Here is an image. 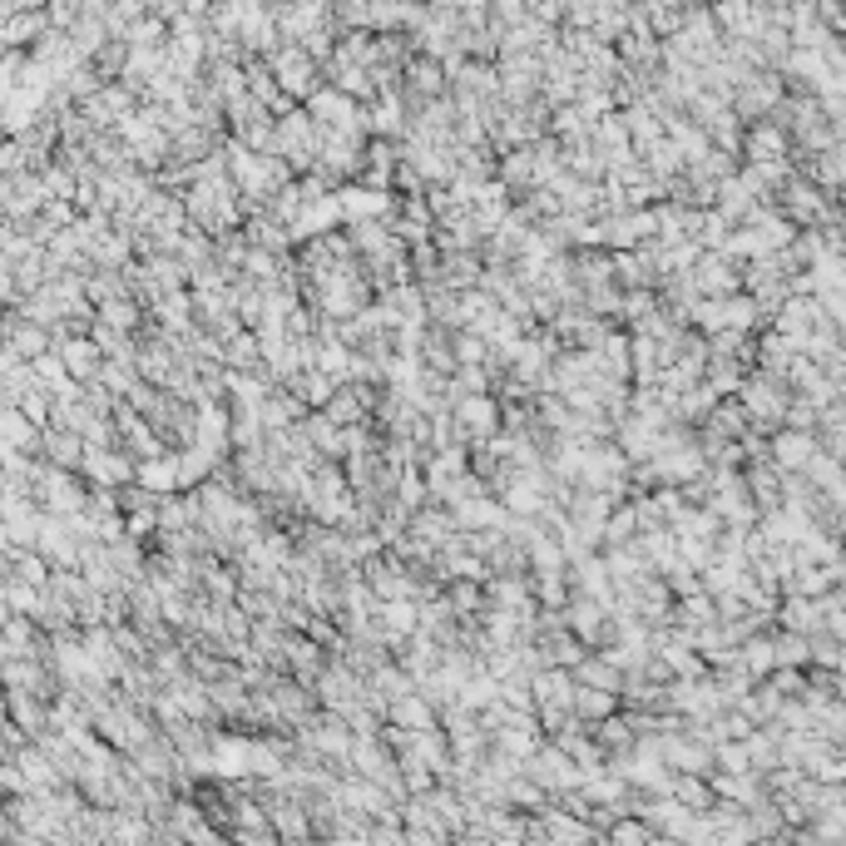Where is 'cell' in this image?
<instances>
[{
	"mask_svg": "<svg viewBox=\"0 0 846 846\" xmlns=\"http://www.w3.org/2000/svg\"><path fill=\"white\" fill-rule=\"evenodd\" d=\"M777 446H782V461H792V465L807 461V441H802V436H782Z\"/></svg>",
	"mask_w": 846,
	"mask_h": 846,
	"instance_id": "9",
	"label": "cell"
},
{
	"mask_svg": "<svg viewBox=\"0 0 846 846\" xmlns=\"http://www.w3.org/2000/svg\"><path fill=\"white\" fill-rule=\"evenodd\" d=\"M525 772L539 782V787L549 792V797H565V792H575V787H585V777L589 772L575 763V757L565 753V747L555 743V737H545V743L535 747V757L525 763Z\"/></svg>",
	"mask_w": 846,
	"mask_h": 846,
	"instance_id": "1",
	"label": "cell"
},
{
	"mask_svg": "<svg viewBox=\"0 0 846 846\" xmlns=\"http://www.w3.org/2000/svg\"><path fill=\"white\" fill-rule=\"evenodd\" d=\"M623 708V693H609V689H595V683H579L575 693V713L585 718V723H605L609 713H619Z\"/></svg>",
	"mask_w": 846,
	"mask_h": 846,
	"instance_id": "7",
	"label": "cell"
},
{
	"mask_svg": "<svg viewBox=\"0 0 846 846\" xmlns=\"http://www.w3.org/2000/svg\"><path fill=\"white\" fill-rule=\"evenodd\" d=\"M55 352L65 357V367L80 376V382H94V376L104 372V362H110V357H104V347L94 342L90 332H65V337H55Z\"/></svg>",
	"mask_w": 846,
	"mask_h": 846,
	"instance_id": "4",
	"label": "cell"
},
{
	"mask_svg": "<svg viewBox=\"0 0 846 846\" xmlns=\"http://www.w3.org/2000/svg\"><path fill=\"white\" fill-rule=\"evenodd\" d=\"M451 411H456L461 441H471V446H481V441H491V436H501V431H505V406H501V396H495V391H475V396L456 401Z\"/></svg>",
	"mask_w": 846,
	"mask_h": 846,
	"instance_id": "2",
	"label": "cell"
},
{
	"mask_svg": "<svg viewBox=\"0 0 846 846\" xmlns=\"http://www.w3.org/2000/svg\"><path fill=\"white\" fill-rule=\"evenodd\" d=\"M342 208H347V224H367V218H391L401 208V198H391V188H372V184H357V188H342Z\"/></svg>",
	"mask_w": 846,
	"mask_h": 846,
	"instance_id": "5",
	"label": "cell"
},
{
	"mask_svg": "<svg viewBox=\"0 0 846 846\" xmlns=\"http://www.w3.org/2000/svg\"><path fill=\"white\" fill-rule=\"evenodd\" d=\"M643 535V520H639V510H633V501H623L615 505V515H609V525H605V549H615V545H633V539Z\"/></svg>",
	"mask_w": 846,
	"mask_h": 846,
	"instance_id": "8",
	"label": "cell"
},
{
	"mask_svg": "<svg viewBox=\"0 0 846 846\" xmlns=\"http://www.w3.org/2000/svg\"><path fill=\"white\" fill-rule=\"evenodd\" d=\"M292 391H298V396L302 401H308V406L312 411H322L327 406V401H332L337 396V386H342V382H337V376L332 372H322V367H308V372H298V376H292V382H288Z\"/></svg>",
	"mask_w": 846,
	"mask_h": 846,
	"instance_id": "6",
	"label": "cell"
},
{
	"mask_svg": "<svg viewBox=\"0 0 846 846\" xmlns=\"http://www.w3.org/2000/svg\"><path fill=\"white\" fill-rule=\"evenodd\" d=\"M134 471H140V461L124 446H90V456H84V481L90 485H130Z\"/></svg>",
	"mask_w": 846,
	"mask_h": 846,
	"instance_id": "3",
	"label": "cell"
}]
</instances>
